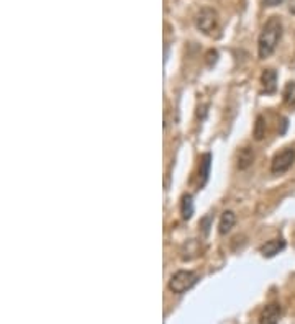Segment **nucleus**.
Masks as SVG:
<instances>
[{
  "mask_svg": "<svg viewBox=\"0 0 295 324\" xmlns=\"http://www.w3.org/2000/svg\"><path fill=\"white\" fill-rule=\"evenodd\" d=\"M261 84L266 93H274L277 90V72L274 69H266L261 76Z\"/></svg>",
  "mask_w": 295,
  "mask_h": 324,
  "instance_id": "6",
  "label": "nucleus"
},
{
  "mask_svg": "<svg viewBox=\"0 0 295 324\" xmlns=\"http://www.w3.org/2000/svg\"><path fill=\"white\" fill-rule=\"evenodd\" d=\"M282 38V21L279 17H271L266 25L262 27V31L258 39V54L261 59H266L273 54L277 48L279 41Z\"/></svg>",
  "mask_w": 295,
  "mask_h": 324,
  "instance_id": "1",
  "label": "nucleus"
},
{
  "mask_svg": "<svg viewBox=\"0 0 295 324\" xmlns=\"http://www.w3.org/2000/svg\"><path fill=\"white\" fill-rule=\"evenodd\" d=\"M199 282V275L192 270H177L169 280V290L176 295H182L193 288Z\"/></svg>",
  "mask_w": 295,
  "mask_h": 324,
  "instance_id": "2",
  "label": "nucleus"
},
{
  "mask_svg": "<svg viewBox=\"0 0 295 324\" xmlns=\"http://www.w3.org/2000/svg\"><path fill=\"white\" fill-rule=\"evenodd\" d=\"M284 104L289 107H295V82H289L284 89Z\"/></svg>",
  "mask_w": 295,
  "mask_h": 324,
  "instance_id": "13",
  "label": "nucleus"
},
{
  "mask_svg": "<svg viewBox=\"0 0 295 324\" xmlns=\"http://www.w3.org/2000/svg\"><path fill=\"white\" fill-rule=\"evenodd\" d=\"M210 221H212V216H205L204 219L200 221V226H202V229H204V234H208V229H210Z\"/></svg>",
  "mask_w": 295,
  "mask_h": 324,
  "instance_id": "14",
  "label": "nucleus"
},
{
  "mask_svg": "<svg viewBox=\"0 0 295 324\" xmlns=\"http://www.w3.org/2000/svg\"><path fill=\"white\" fill-rule=\"evenodd\" d=\"M281 305L277 303H271L262 310L261 316H259V324H277L279 319H281Z\"/></svg>",
  "mask_w": 295,
  "mask_h": 324,
  "instance_id": "5",
  "label": "nucleus"
},
{
  "mask_svg": "<svg viewBox=\"0 0 295 324\" xmlns=\"http://www.w3.org/2000/svg\"><path fill=\"white\" fill-rule=\"evenodd\" d=\"M284 2V0H264V4H266L267 7H277L281 5Z\"/></svg>",
  "mask_w": 295,
  "mask_h": 324,
  "instance_id": "15",
  "label": "nucleus"
},
{
  "mask_svg": "<svg viewBox=\"0 0 295 324\" xmlns=\"http://www.w3.org/2000/svg\"><path fill=\"white\" fill-rule=\"evenodd\" d=\"M295 162V149L287 147L284 151L274 156L273 162H271V172L279 176V173H284L289 170Z\"/></svg>",
  "mask_w": 295,
  "mask_h": 324,
  "instance_id": "4",
  "label": "nucleus"
},
{
  "mask_svg": "<svg viewBox=\"0 0 295 324\" xmlns=\"http://www.w3.org/2000/svg\"><path fill=\"white\" fill-rule=\"evenodd\" d=\"M195 27L205 35H212L218 28V13L212 7H204L195 17Z\"/></svg>",
  "mask_w": 295,
  "mask_h": 324,
  "instance_id": "3",
  "label": "nucleus"
},
{
  "mask_svg": "<svg viewBox=\"0 0 295 324\" xmlns=\"http://www.w3.org/2000/svg\"><path fill=\"white\" fill-rule=\"evenodd\" d=\"M236 223V215L233 211H223V215L220 218V223H218V233L220 234H227L231 231V228L235 226Z\"/></svg>",
  "mask_w": 295,
  "mask_h": 324,
  "instance_id": "8",
  "label": "nucleus"
},
{
  "mask_svg": "<svg viewBox=\"0 0 295 324\" xmlns=\"http://www.w3.org/2000/svg\"><path fill=\"white\" fill-rule=\"evenodd\" d=\"M254 162V153L250 147H243L238 154V167L241 170H246L248 167H251Z\"/></svg>",
  "mask_w": 295,
  "mask_h": 324,
  "instance_id": "9",
  "label": "nucleus"
},
{
  "mask_svg": "<svg viewBox=\"0 0 295 324\" xmlns=\"http://www.w3.org/2000/svg\"><path fill=\"white\" fill-rule=\"evenodd\" d=\"M193 210H195V207H193L192 195H184L182 202H181V215H182V218L184 219H190L193 216Z\"/></svg>",
  "mask_w": 295,
  "mask_h": 324,
  "instance_id": "11",
  "label": "nucleus"
},
{
  "mask_svg": "<svg viewBox=\"0 0 295 324\" xmlns=\"http://www.w3.org/2000/svg\"><path fill=\"white\" fill-rule=\"evenodd\" d=\"M210 169H212V154H204L200 162V187H204L208 180V176H210Z\"/></svg>",
  "mask_w": 295,
  "mask_h": 324,
  "instance_id": "10",
  "label": "nucleus"
},
{
  "mask_svg": "<svg viewBox=\"0 0 295 324\" xmlns=\"http://www.w3.org/2000/svg\"><path fill=\"white\" fill-rule=\"evenodd\" d=\"M285 249V241L284 239H273L267 241L264 246L261 247V252L264 257H274L276 254H279L281 251Z\"/></svg>",
  "mask_w": 295,
  "mask_h": 324,
  "instance_id": "7",
  "label": "nucleus"
},
{
  "mask_svg": "<svg viewBox=\"0 0 295 324\" xmlns=\"http://www.w3.org/2000/svg\"><path fill=\"white\" fill-rule=\"evenodd\" d=\"M254 139L256 141H261L264 136H266V120H264V116H258L256 118V123H254Z\"/></svg>",
  "mask_w": 295,
  "mask_h": 324,
  "instance_id": "12",
  "label": "nucleus"
}]
</instances>
